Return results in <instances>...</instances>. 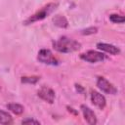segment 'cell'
<instances>
[{"label":"cell","instance_id":"cell-1","mask_svg":"<svg viewBox=\"0 0 125 125\" xmlns=\"http://www.w3.org/2000/svg\"><path fill=\"white\" fill-rule=\"evenodd\" d=\"M53 46L56 51L60 53L67 54V53H72L79 50L81 47V44L74 39L68 38L66 36H62L53 42Z\"/></svg>","mask_w":125,"mask_h":125},{"label":"cell","instance_id":"cell-2","mask_svg":"<svg viewBox=\"0 0 125 125\" xmlns=\"http://www.w3.org/2000/svg\"><path fill=\"white\" fill-rule=\"evenodd\" d=\"M58 7V4L57 3H49L47 5H45L44 7H42L38 12H36L34 15L30 16L28 19H26L23 22V24L25 25H28V24H31V23H34L35 21H42L44 20L46 17H48L50 14H52Z\"/></svg>","mask_w":125,"mask_h":125},{"label":"cell","instance_id":"cell-3","mask_svg":"<svg viewBox=\"0 0 125 125\" xmlns=\"http://www.w3.org/2000/svg\"><path fill=\"white\" fill-rule=\"evenodd\" d=\"M37 60L41 63L48 64V65H58L59 64V61L57 60V58L53 55V53L49 49H41L38 52Z\"/></svg>","mask_w":125,"mask_h":125},{"label":"cell","instance_id":"cell-4","mask_svg":"<svg viewBox=\"0 0 125 125\" xmlns=\"http://www.w3.org/2000/svg\"><path fill=\"white\" fill-rule=\"evenodd\" d=\"M80 58L90 63H96L99 62H103L106 59V56L101 52L94 51V50H89L86 53H83L80 55Z\"/></svg>","mask_w":125,"mask_h":125},{"label":"cell","instance_id":"cell-5","mask_svg":"<svg viewBox=\"0 0 125 125\" xmlns=\"http://www.w3.org/2000/svg\"><path fill=\"white\" fill-rule=\"evenodd\" d=\"M97 86H98V88L102 92H104L105 94L115 95L117 93V89L108 80H106L104 77H101V76L98 77V79H97Z\"/></svg>","mask_w":125,"mask_h":125},{"label":"cell","instance_id":"cell-6","mask_svg":"<svg viewBox=\"0 0 125 125\" xmlns=\"http://www.w3.org/2000/svg\"><path fill=\"white\" fill-rule=\"evenodd\" d=\"M37 95H38V97L40 99H42V100H44V101H46V102H48L50 104L54 103L55 97H56L55 92L51 88H49L47 86H42L39 89V91L37 92Z\"/></svg>","mask_w":125,"mask_h":125},{"label":"cell","instance_id":"cell-7","mask_svg":"<svg viewBox=\"0 0 125 125\" xmlns=\"http://www.w3.org/2000/svg\"><path fill=\"white\" fill-rule=\"evenodd\" d=\"M91 102L94 105H96L100 109H104L106 105L105 98L97 91H91Z\"/></svg>","mask_w":125,"mask_h":125},{"label":"cell","instance_id":"cell-8","mask_svg":"<svg viewBox=\"0 0 125 125\" xmlns=\"http://www.w3.org/2000/svg\"><path fill=\"white\" fill-rule=\"evenodd\" d=\"M80 108H81V110H82L83 116H84L85 120L87 121V123H89V124H91V125L97 124V122H98V121H97V116H96L95 112H94L90 107H88V106L85 105V104H82V105L80 106Z\"/></svg>","mask_w":125,"mask_h":125},{"label":"cell","instance_id":"cell-9","mask_svg":"<svg viewBox=\"0 0 125 125\" xmlns=\"http://www.w3.org/2000/svg\"><path fill=\"white\" fill-rule=\"evenodd\" d=\"M97 48L99 50H102L105 53H108L110 55H118L120 53V49L117 48L116 46L112 44H107V43H98Z\"/></svg>","mask_w":125,"mask_h":125},{"label":"cell","instance_id":"cell-10","mask_svg":"<svg viewBox=\"0 0 125 125\" xmlns=\"http://www.w3.org/2000/svg\"><path fill=\"white\" fill-rule=\"evenodd\" d=\"M53 21H54V23H55L57 26H59V27H61V28H65V27L68 26V21H67V20H66L63 16H61V15L56 16V17L53 19Z\"/></svg>","mask_w":125,"mask_h":125},{"label":"cell","instance_id":"cell-11","mask_svg":"<svg viewBox=\"0 0 125 125\" xmlns=\"http://www.w3.org/2000/svg\"><path fill=\"white\" fill-rule=\"evenodd\" d=\"M12 123H13V117L11 116V114L8 113L7 111L0 109V124L9 125Z\"/></svg>","mask_w":125,"mask_h":125},{"label":"cell","instance_id":"cell-12","mask_svg":"<svg viewBox=\"0 0 125 125\" xmlns=\"http://www.w3.org/2000/svg\"><path fill=\"white\" fill-rule=\"evenodd\" d=\"M7 108L12 111L15 114H21L23 112V106L20 104H16V103H10L7 104Z\"/></svg>","mask_w":125,"mask_h":125},{"label":"cell","instance_id":"cell-13","mask_svg":"<svg viewBox=\"0 0 125 125\" xmlns=\"http://www.w3.org/2000/svg\"><path fill=\"white\" fill-rule=\"evenodd\" d=\"M109 21L113 23H123L124 22V17L120 16V15L112 14L109 16Z\"/></svg>","mask_w":125,"mask_h":125},{"label":"cell","instance_id":"cell-14","mask_svg":"<svg viewBox=\"0 0 125 125\" xmlns=\"http://www.w3.org/2000/svg\"><path fill=\"white\" fill-rule=\"evenodd\" d=\"M38 80H39V77H38V76H31V77L24 76V77H21V82H22V83L35 84V83H36Z\"/></svg>","mask_w":125,"mask_h":125},{"label":"cell","instance_id":"cell-15","mask_svg":"<svg viewBox=\"0 0 125 125\" xmlns=\"http://www.w3.org/2000/svg\"><path fill=\"white\" fill-rule=\"evenodd\" d=\"M97 30H98V28L97 27H89V28H86V29H83L82 31H81V33L83 34V35H89V34H94V33H96L97 32Z\"/></svg>","mask_w":125,"mask_h":125},{"label":"cell","instance_id":"cell-16","mask_svg":"<svg viewBox=\"0 0 125 125\" xmlns=\"http://www.w3.org/2000/svg\"><path fill=\"white\" fill-rule=\"evenodd\" d=\"M22 124H40V122L38 120H35V119H32V118H27V119H23L21 121Z\"/></svg>","mask_w":125,"mask_h":125}]
</instances>
